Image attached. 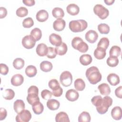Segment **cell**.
Returning a JSON list of instances; mask_svg holds the SVG:
<instances>
[{
    "label": "cell",
    "instance_id": "1",
    "mask_svg": "<svg viewBox=\"0 0 122 122\" xmlns=\"http://www.w3.org/2000/svg\"><path fill=\"white\" fill-rule=\"evenodd\" d=\"M91 102L96 107V110L101 114L105 113L110 106L112 104V99L110 96L106 95L103 98L101 96L97 95L93 97Z\"/></svg>",
    "mask_w": 122,
    "mask_h": 122
},
{
    "label": "cell",
    "instance_id": "2",
    "mask_svg": "<svg viewBox=\"0 0 122 122\" xmlns=\"http://www.w3.org/2000/svg\"><path fill=\"white\" fill-rule=\"evenodd\" d=\"M87 79L92 84H96L101 81L102 76L98 68L95 66L89 68L86 71Z\"/></svg>",
    "mask_w": 122,
    "mask_h": 122
},
{
    "label": "cell",
    "instance_id": "3",
    "mask_svg": "<svg viewBox=\"0 0 122 122\" xmlns=\"http://www.w3.org/2000/svg\"><path fill=\"white\" fill-rule=\"evenodd\" d=\"M88 26L87 21L84 20H72L69 22V27L71 31L74 32H81Z\"/></svg>",
    "mask_w": 122,
    "mask_h": 122
},
{
    "label": "cell",
    "instance_id": "4",
    "mask_svg": "<svg viewBox=\"0 0 122 122\" xmlns=\"http://www.w3.org/2000/svg\"><path fill=\"white\" fill-rule=\"evenodd\" d=\"M39 89L38 88L35 86L32 85L28 89V95L27 100L28 103L32 105L35 103L40 101V98L38 96Z\"/></svg>",
    "mask_w": 122,
    "mask_h": 122
},
{
    "label": "cell",
    "instance_id": "5",
    "mask_svg": "<svg viewBox=\"0 0 122 122\" xmlns=\"http://www.w3.org/2000/svg\"><path fill=\"white\" fill-rule=\"evenodd\" d=\"M71 45L74 49L82 53L87 52L89 49L88 44L79 37H75L72 40Z\"/></svg>",
    "mask_w": 122,
    "mask_h": 122
},
{
    "label": "cell",
    "instance_id": "6",
    "mask_svg": "<svg viewBox=\"0 0 122 122\" xmlns=\"http://www.w3.org/2000/svg\"><path fill=\"white\" fill-rule=\"evenodd\" d=\"M94 13L101 19H105L109 15V10L101 4H96L93 8Z\"/></svg>",
    "mask_w": 122,
    "mask_h": 122
},
{
    "label": "cell",
    "instance_id": "7",
    "mask_svg": "<svg viewBox=\"0 0 122 122\" xmlns=\"http://www.w3.org/2000/svg\"><path fill=\"white\" fill-rule=\"evenodd\" d=\"M60 81L63 86H70L72 82V76L71 73L67 71H64L60 75Z\"/></svg>",
    "mask_w": 122,
    "mask_h": 122
},
{
    "label": "cell",
    "instance_id": "8",
    "mask_svg": "<svg viewBox=\"0 0 122 122\" xmlns=\"http://www.w3.org/2000/svg\"><path fill=\"white\" fill-rule=\"evenodd\" d=\"M31 118V114L28 110H23L16 116L17 122H28Z\"/></svg>",
    "mask_w": 122,
    "mask_h": 122
},
{
    "label": "cell",
    "instance_id": "9",
    "mask_svg": "<svg viewBox=\"0 0 122 122\" xmlns=\"http://www.w3.org/2000/svg\"><path fill=\"white\" fill-rule=\"evenodd\" d=\"M36 41L30 35L24 36L22 39V45L27 49H30L33 48L36 44Z\"/></svg>",
    "mask_w": 122,
    "mask_h": 122
},
{
    "label": "cell",
    "instance_id": "10",
    "mask_svg": "<svg viewBox=\"0 0 122 122\" xmlns=\"http://www.w3.org/2000/svg\"><path fill=\"white\" fill-rule=\"evenodd\" d=\"M85 38L88 42L91 43H93L97 40L98 34L97 32L94 30H89L86 33Z\"/></svg>",
    "mask_w": 122,
    "mask_h": 122
},
{
    "label": "cell",
    "instance_id": "11",
    "mask_svg": "<svg viewBox=\"0 0 122 122\" xmlns=\"http://www.w3.org/2000/svg\"><path fill=\"white\" fill-rule=\"evenodd\" d=\"M79 97V93L74 89H70L68 90L65 94L66 98L71 102H74L77 100Z\"/></svg>",
    "mask_w": 122,
    "mask_h": 122
},
{
    "label": "cell",
    "instance_id": "12",
    "mask_svg": "<svg viewBox=\"0 0 122 122\" xmlns=\"http://www.w3.org/2000/svg\"><path fill=\"white\" fill-rule=\"evenodd\" d=\"M66 26V22L62 18L56 19L53 23V28L55 30L60 31L64 30Z\"/></svg>",
    "mask_w": 122,
    "mask_h": 122
},
{
    "label": "cell",
    "instance_id": "13",
    "mask_svg": "<svg viewBox=\"0 0 122 122\" xmlns=\"http://www.w3.org/2000/svg\"><path fill=\"white\" fill-rule=\"evenodd\" d=\"M49 41L50 43L56 47L60 46L62 43L61 37L56 33H51L49 36Z\"/></svg>",
    "mask_w": 122,
    "mask_h": 122
},
{
    "label": "cell",
    "instance_id": "14",
    "mask_svg": "<svg viewBox=\"0 0 122 122\" xmlns=\"http://www.w3.org/2000/svg\"><path fill=\"white\" fill-rule=\"evenodd\" d=\"M24 81V77L20 74H16L14 75L11 79V83L14 86H19L21 85Z\"/></svg>",
    "mask_w": 122,
    "mask_h": 122
},
{
    "label": "cell",
    "instance_id": "15",
    "mask_svg": "<svg viewBox=\"0 0 122 122\" xmlns=\"http://www.w3.org/2000/svg\"><path fill=\"white\" fill-rule=\"evenodd\" d=\"M36 51L39 56L43 57L46 55L47 54L48 47L44 43H40L36 47Z\"/></svg>",
    "mask_w": 122,
    "mask_h": 122
},
{
    "label": "cell",
    "instance_id": "16",
    "mask_svg": "<svg viewBox=\"0 0 122 122\" xmlns=\"http://www.w3.org/2000/svg\"><path fill=\"white\" fill-rule=\"evenodd\" d=\"M66 10L69 14L75 16L79 13L80 8L77 5L74 3H71L67 6Z\"/></svg>",
    "mask_w": 122,
    "mask_h": 122
},
{
    "label": "cell",
    "instance_id": "17",
    "mask_svg": "<svg viewBox=\"0 0 122 122\" xmlns=\"http://www.w3.org/2000/svg\"><path fill=\"white\" fill-rule=\"evenodd\" d=\"M49 17V14L47 11L45 10H41L38 11L36 15V18L38 21L40 22L45 21Z\"/></svg>",
    "mask_w": 122,
    "mask_h": 122
},
{
    "label": "cell",
    "instance_id": "18",
    "mask_svg": "<svg viewBox=\"0 0 122 122\" xmlns=\"http://www.w3.org/2000/svg\"><path fill=\"white\" fill-rule=\"evenodd\" d=\"M107 79L109 83L112 86L117 85L120 83V81L119 76L116 74L113 73L109 74L107 76Z\"/></svg>",
    "mask_w": 122,
    "mask_h": 122
},
{
    "label": "cell",
    "instance_id": "19",
    "mask_svg": "<svg viewBox=\"0 0 122 122\" xmlns=\"http://www.w3.org/2000/svg\"><path fill=\"white\" fill-rule=\"evenodd\" d=\"M111 115L112 118L115 120L121 119L122 117V109L119 106H115L111 111Z\"/></svg>",
    "mask_w": 122,
    "mask_h": 122
},
{
    "label": "cell",
    "instance_id": "20",
    "mask_svg": "<svg viewBox=\"0 0 122 122\" xmlns=\"http://www.w3.org/2000/svg\"><path fill=\"white\" fill-rule=\"evenodd\" d=\"M98 89L101 94L103 95H108L111 92V89L109 85L106 83H103L98 86Z\"/></svg>",
    "mask_w": 122,
    "mask_h": 122
},
{
    "label": "cell",
    "instance_id": "21",
    "mask_svg": "<svg viewBox=\"0 0 122 122\" xmlns=\"http://www.w3.org/2000/svg\"><path fill=\"white\" fill-rule=\"evenodd\" d=\"M25 108V103L22 100H17L14 102L13 104V108L15 112L17 113H18L22 110H24Z\"/></svg>",
    "mask_w": 122,
    "mask_h": 122
},
{
    "label": "cell",
    "instance_id": "22",
    "mask_svg": "<svg viewBox=\"0 0 122 122\" xmlns=\"http://www.w3.org/2000/svg\"><path fill=\"white\" fill-rule=\"evenodd\" d=\"M60 102L55 99H49L47 102V106L50 110L55 111L60 107Z\"/></svg>",
    "mask_w": 122,
    "mask_h": 122
},
{
    "label": "cell",
    "instance_id": "23",
    "mask_svg": "<svg viewBox=\"0 0 122 122\" xmlns=\"http://www.w3.org/2000/svg\"><path fill=\"white\" fill-rule=\"evenodd\" d=\"M56 122H69L70 120L68 114L64 112H61L58 113L55 116Z\"/></svg>",
    "mask_w": 122,
    "mask_h": 122
},
{
    "label": "cell",
    "instance_id": "24",
    "mask_svg": "<svg viewBox=\"0 0 122 122\" xmlns=\"http://www.w3.org/2000/svg\"><path fill=\"white\" fill-rule=\"evenodd\" d=\"M93 54L94 57L97 59H103L104 58L106 54V50L101 47H97V48L94 50Z\"/></svg>",
    "mask_w": 122,
    "mask_h": 122
},
{
    "label": "cell",
    "instance_id": "25",
    "mask_svg": "<svg viewBox=\"0 0 122 122\" xmlns=\"http://www.w3.org/2000/svg\"><path fill=\"white\" fill-rule=\"evenodd\" d=\"M79 61L82 65L84 66H87L91 63L92 61V58L90 54H84L81 56Z\"/></svg>",
    "mask_w": 122,
    "mask_h": 122
},
{
    "label": "cell",
    "instance_id": "26",
    "mask_svg": "<svg viewBox=\"0 0 122 122\" xmlns=\"http://www.w3.org/2000/svg\"><path fill=\"white\" fill-rule=\"evenodd\" d=\"M53 66L52 63L49 61H44L40 63V69L44 72H49L52 69Z\"/></svg>",
    "mask_w": 122,
    "mask_h": 122
},
{
    "label": "cell",
    "instance_id": "27",
    "mask_svg": "<svg viewBox=\"0 0 122 122\" xmlns=\"http://www.w3.org/2000/svg\"><path fill=\"white\" fill-rule=\"evenodd\" d=\"M25 74L29 77L35 76L37 73V70L35 66L33 65H29L25 69Z\"/></svg>",
    "mask_w": 122,
    "mask_h": 122
},
{
    "label": "cell",
    "instance_id": "28",
    "mask_svg": "<svg viewBox=\"0 0 122 122\" xmlns=\"http://www.w3.org/2000/svg\"><path fill=\"white\" fill-rule=\"evenodd\" d=\"M32 109L36 114H41L44 110V106L43 104L39 101L35 103L33 105H32Z\"/></svg>",
    "mask_w": 122,
    "mask_h": 122
},
{
    "label": "cell",
    "instance_id": "29",
    "mask_svg": "<svg viewBox=\"0 0 122 122\" xmlns=\"http://www.w3.org/2000/svg\"><path fill=\"white\" fill-rule=\"evenodd\" d=\"M74 85L76 90L79 91H83L85 87V82L81 78H78L76 79L74 81Z\"/></svg>",
    "mask_w": 122,
    "mask_h": 122
},
{
    "label": "cell",
    "instance_id": "30",
    "mask_svg": "<svg viewBox=\"0 0 122 122\" xmlns=\"http://www.w3.org/2000/svg\"><path fill=\"white\" fill-rule=\"evenodd\" d=\"M57 54L59 55H63L65 54L67 51L68 48L66 43L62 42V43L59 46L55 48Z\"/></svg>",
    "mask_w": 122,
    "mask_h": 122
},
{
    "label": "cell",
    "instance_id": "31",
    "mask_svg": "<svg viewBox=\"0 0 122 122\" xmlns=\"http://www.w3.org/2000/svg\"><path fill=\"white\" fill-rule=\"evenodd\" d=\"M52 14L55 18H62L64 16V12L61 8L55 7L52 10Z\"/></svg>",
    "mask_w": 122,
    "mask_h": 122
},
{
    "label": "cell",
    "instance_id": "32",
    "mask_svg": "<svg viewBox=\"0 0 122 122\" xmlns=\"http://www.w3.org/2000/svg\"><path fill=\"white\" fill-rule=\"evenodd\" d=\"M90 113L87 112H82L78 117L79 122H90L91 121Z\"/></svg>",
    "mask_w": 122,
    "mask_h": 122
},
{
    "label": "cell",
    "instance_id": "33",
    "mask_svg": "<svg viewBox=\"0 0 122 122\" xmlns=\"http://www.w3.org/2000/svg\"><path fill=\"white\" fill-rule=\"evenodd\" d=\"M121 53V48L116 45L113 46L111 47L109 51L110 56H114L118 57L120 55Z\"/></svg>",
    "mask_w": 122,
    "mask_h": 122
},
{
    "label": "cell",
    "instance_id": "34",
    "mask_svg": "<svg viewBox=\"0 0 122 122\" xmlns=\"http://www.w3.org/2000/svg\"><path fill=\"white\" fill-rule=\"evenodd\" d=\"M12 64L15 69L17 70H20L24 67L25 62L24 60L22 58H17L13 61Z\"/></svg>",
    "mask_w": 122,
    "mask_h": 122
},
{
    "label": "cell",
    "instance_id": "35",
    "mask_svg": "<svg viewBox=\"0 0 122 122\" xmlns=\"http://www.w3.org/2000/svg\"><path fill=\"white\" fill-rule=\"evenodd\" d=\"M15 96V92L14 91L10 89H7L2 93L3 97L7 100H12Z\"/></svg>",
    "mask_w": 122,
    "mask_h": 122
},
{
    "label": "cell",
    "instance_id": "36",
    "mask_svg": "<svg viewBox=\"0 0 122 122\" xmlns=\"http://www.w3.org/2000/svg\"><path fill=\"white\" fill-rule=\"evenodd\" d=\"M30 35L32 36L36 41H39L42 36V32L41 30L38 28H35L32 29L30 33Z\"/></svg>",
    "mask_w": 122,
    "mask_h": 122
},
{
    "label": "cell",
    "instance_id": "37",
    "mask_svg": "<svg viewBox=\"0 0 122 122\" xmlns=\"http://www.w3.org/2000/svg\"><path fill=\"white\" fill-rule=\"evenodd\" d=\"M106 62L109 66L111 67H116L118 64L119 60L116 57L110 56L108 58Z\"/></svg>",
    "mask_w": 122,
    "mask_h": 122
},
{
    "label": "cell",
    "instance_id": "38",
    "mask_svg": "<svg viewBox=\"0 0 122 122\" xmlns=\"http://www.w3.org/2000/svg\"><path fill=\"white\" fill-rule=\"evenodd\" d=\"M98 30L100 33L107 34L110 32V27L105 23H101L98 25Z\"/></svg>",
    "mask_w": 122,
    "mask_h": 122
},
{
    "label": "cell",
    "instance_id": "39",
    "mask_svg": "<svg viewBox=\"0 0 122 122\" xmlns=\"http://www.w3.org/2000/svg\"><path fill=\"white\" fill-rule=\"evenodd\" d=\"M109 45V40L106 37H103L100 39L97 44V47H101L106 50Z\"/></svg>",
    "mask_w": 122,
    "mask_h": 122
},
{
    "label": "cell",
    "instance_id": "40",
    "mask_svg": "<svg viewBox=\"0 0 122 122\" xmlns=\"http://www.w3.org/2000/svg\"><path fill=\"white\" fill-rule=\"evenodd\" d=\"M16 13L18 17H24L28 15V10L24 7H20L16 10Z\"/></svg>",
    "mask_w": 122,
    "mask_h": 122
},
{
    "label": "cell",
    "instance_id": "41",
    "mask_svg": "<svg viewBox=\"0 0 122 122\" xmlns=\"http://www.w3.org/2000/svg\"><path fill=\"white\" fill-rule=\"evenodd\" d=\"M34 25V21L30 17H28L23 20L22 25L24 28H30Z\"/></svg>",
    "mask_w": 122,
    "mask_h": 122
},
{
    "label": "cell",
    "instance_id": "42",
    "mask_svg": "<svg viewBox=\"0 0 122 122\" xmlns=\"http://www.w3.org/2000/svg\"><path fill=\"white\" fill-rule=\"evenodd\" d=\"M49 87L52 90H55L58 88L60 85L58 81L56 79H51V80L48 83Z\"/></svg>",
    "mask_w": 122,
    "mask_h": 122
},
{
    "label": "cell",
    "instance_id": "43",
    "mask_svg": "<svg viewBox=\"0 0 122 122\" xmlns=\"http://www.w3.org/2000/svg\"><path fill=\"white\" fill-rule=\"evenodd\" d=\"M57 53L55 49L53 47H48V52L46 55L47 57L50 59H53L56 56Z\"/></svg>",
    "mask_w": 122,
    "mask_h": 122
},
{
    "label": "cell",
    "instance_id": "44",
    "mask_svg": "<svg viewBox=\"0 0 122 122\" xmlns=\"http://www.w3.org/2000/svg\"><path fill=\"white\" fill-rule=\"evenodd\" d=\"M52 92L47 89L43 90L41 92V96L42 98L46 100L50 99V98H51L52 97Z\"/></svg>",
    "mask_w": 122,
    "mask_h": 122
},
{
    "label": "cell",
    "instance_id": "45",
    "mask_svg": "<svg viewBox=\"0 0 122 122\" xmlns=\"http://www.w3.org/2000/svg\"><path fill=\"white\" fill-rule=\"evenodd\" d=\"M0 73L1 74L5 75L8 74L9 72V67L7 65L4 63H0Z\"/></svg>",
    "mask_w": 122,
    "mask_h": 122
},
{
    "label": "cell",
    "instance_id": "46",
    "mask_svg": "<svg viewBox=\"0 0 122 122\" xmlns=\"http://www.w3.org/2000/svg\"><path fill=\"white\" fill-rule=\"evenodd\" d=\"M63 93V90L62 88L60 86L58 88L55 90H52V94L53 96L55 97H60Z\"/></svg>",
    "mask_w": 122,
    "mask_h": 122
},
{
    "label": "cell",
    "instance_id": "47",
    "mask_svg": "<svg viewBox=\"0 0 122 122\" xmlns=\"http://www.w3.org/2000/svg\"><path fill=\"white\" fill-rule=\"evenodd\" d=\"M7 112L6 110L3 108H0V120L2 121L5 119L7 116Z\"/></svg>",
    "mask_w": 122,
    "mask_h": 122
},
{
    "label": "cell",
    "instance_id": "48",
    "mask_svg": "<svg viewBox=\"0 0 122 122\" xmlns=\"http://www.w3.org/2000/svg\"><path fill=\"white\" fill-rule=\"evenodd\" d=\"M122 86H120L117 88L115 90V94L116 97L121 99L122 98Z\"/></svg>",
    "mask_w": 122,
    "mask_h": 122
},
{
    "label": "cell",
    "instance_id": "49",
    "mask_svg": "<svg viewBox=\"0 0 122 122\" xmlns=\"http://www.w3.org/2000/svg\"><path fill=\"white\" fill-rule=\"evenodd\" d=\"M7 14V10L4 7H1L0 9V19L5 18Z\"/></svg>",
    "mask_w": 122,
    "mask_h": 122
},
{
    "label": "cell",
    "instance_id": "50",
    "mask_svg": "<svg viewBox=\"0 0 122 122\" xmlns=\"http://www.w3.org/2000/svg\"><path fill=\"white\" fill-rule=\"evenodd\" d=\"M22 2L26 6H32L35 4V1L34 0H23Z\"/></svg>",
    "mask_w": 122,
    "mask_h": 122
},
{
    "label": "cell",
    "instance_id": "51",
    "mask_svg": "<svg viewBox=\"0 0 122 122\" xmlns=\"http://www.w3.org/2000/svg\"><path fill=\"white\" fill-rule=\"evenodd\" d=\"M115 1L114 0H104V2L107 4V5H112L113 2Z\"/></svg>",
    "mask_w": 122,
    "mask_h": 122
}]
</instances>
